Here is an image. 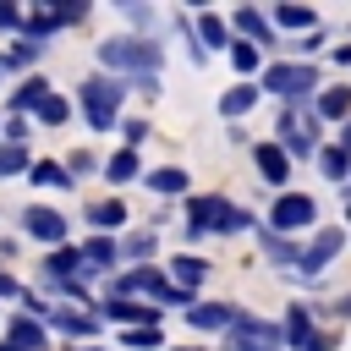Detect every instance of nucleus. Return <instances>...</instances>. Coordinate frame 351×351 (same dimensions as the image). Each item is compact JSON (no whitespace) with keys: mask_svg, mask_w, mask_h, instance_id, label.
Wrapping results in <instances>:
<instances>
[{"mask_svg":"<svg viewBox=\"0 0 351 351\" xmlns=\"http://www.w3.org/2000/svg\"><path fill=\"white\" fill-rule=\"evenodd\" d=\"M148 186H154V192H165V197H170V192H186V170L165 165V170H154V176H148Z\"/></svg>","mask_w":351,"mask_h":351,"instance_id":"6ab92c4d","label":"nucleus"},{"mask_svg":"<svg viewBox=\"0 0 351 351\" xmlns=\"http://www.w3.org/2000/svg\"><path fill=\"white\" fill-rule=\"evenodd\" d=\"M252 104H258V88H247V82H241V88H230V93L219 99V110H225V115H247Z\"/></svg>","mask_w":351,"mask_h":351,"instance_id":"f3484780","label":"nucleus"},{"mask_svg":"<svg viewBox=\"0 0 351 351\" xmlns=\"http://www.w3.org/2000/svg\"><path fill=\"white\" fill-rule=\"evenodd\" d=\"M263 252H269V258H274V263H302V252H296V247H291V241H280V236H274V230H263Z\"/></svg>","mask_w":351,"mask_h":351,"instance_id":"393cba45","label":"nucleus"},{"mask_svg":"<svg viewBox=\"0 0 351 351\" xmlns=\"http://www.w3.org/2000/svg\"><path fill=\"white\" fill-rule=\"evenodd\" d=\"M318 219V203L307 197V192H285L274 208H269V230L280 236V230H302V225H313Z\"/></svg>","mask_w":351,"mask_h":351,"instance_id":"39448f33","label":"nucleus"},{"mask_svg":"<svg viewBox=\"0 0 351 351\" xmlns=\"http://www.w3.org/2000/svg\"><path fill=\"white\" fill-rule=\"evenodd\" d=\"M0 296H16V280L11 274H0Z\"/></svg>","mask_w":351,"mask_h":351,"instance_id":"4c0bfd02","label":"nucleus"},{"mask_svg":"<svg viewBox=\"0 0 351 351\" xmlns=\"http://www.w3.org/2000/svg\"><path fill=\"white\" fill-rule=\"evenodd\" d=\"M203 274H208V263H203V258H192V252H186V258H176V280H181V285H197Z\"/></svg>","mask_w":351,"mask_h":351,"instance_id":"bb28decb","label":"nucleus"},{"mask_svg":"<svg viewBox=\"0 0 351 351\" xmlns=\"http://www.w3.org/2000/svg\"><path fill=\"white\" fill-rule=\"evenodd\" d=\"M88 219H93L99 230H115V225H126V208H121V203H93Z\"/></svg>","mask_w":351,"mask_h":351,"instance_id":"5701e85b","label":"nucleus"},{"mask_svg":"<svg viewBox=\"0 0 351 351\" xmlns=\"http://www.w3.org/2000/svg\"><path fill=\"white\" fill-rule=\"evenodd\" d=\"M285 335H291V346H302V351H329V340L313 329V318H307L302 307H291V313H285Z\"/></svg>","mask_w":351,"mask_h":351,"instance_id":"6e6552de","label":"nucleus"},{"mask_svg":"<svg viewBox=\"0 0 351 351\" xmlns=\"http://www.w3.org/2000/svg\"><path fill=\"white\" fill-rule=\"evenodd\" d=\"M82 263H88V269H110V263H115V241H104V236H93V241L82 247Z\"/></svg>","mask_w":351,"mask_h":351,"instance_id":"aec40b11","label":"nucleus"},{"mask_svg":"<svg viewBox=\"0 0 351 351\" xmlns=\"http://www.w3.org/2000/svg\"><path fill=\"white\" fill-rule=\"evenodd\" d=\"M22 219H27V236H38V241H60V236H66V219H60L55 208H38V203H33Z\"/></svg>","mask_w":351,"mask_h":351,"instance_id":"1a4fd4ad","label":"nucleus"},{"mask_svg":"<svg viewBox=\"0 0 351 351\" xmlns=\"http://www.w3.org/2000/svg\"><path fill=\"white\" fill-rule=\"evenodd\" d=\"M27 181H38V186H71L66 165H49V159H44V165H33V176H27Z\"/></svg>","mask_w":351,"mask_h":351,"instance_id":"b1692460","label":"nucleus"},{"mask_svg":"<svg viewBox=\"0 0 351 351\" xmlns=\"http://www.w3.org/2000/svg\"><path fill=\"white\" fill-rule=\"evenodd\" d=\"M126 252H132V258H148V252H154V236H148V230H143V236H132V241H126Z\"/></svg>","mask_w":351,"mask_h":351,"instance_id":"473e14b6","label":"nucleus"},{"mask_svg":"<svg viewBox=\"0 0 351 351\" xmlns=\"http://www.w3.org/2000/svg\"><path fill=\"white\" fill-rule=\"evenodd\" d=\"M186 225H192V236H203V230H241V225H247V214H241V208H230L225 197H192Z\"/></svg>","mask_w":351,"mask_h":351,"instance_id":"7ed1b4c3","label":"nucleus"},{"mask_svg":"<svg viewBox=\"0 0 351 351\" xmlns=\"http://www.w3.org/2000/svg\"><path fill=\"white\" fill-rule=\"evenodd\" d=\"M22 165H27V154H22V148H11V143H5V148H0V181H5V176H16V170H22Z\"/></svg>","mask_w":351,"mask_h":351,"instance_id":"c756f323","label":"nucleus"},{"mask_svg":"<svg viewBox=\"0 0 351 351\" xmlns=\"http://www.w3.org/2000/svg\"><path fill=\"white\" fill-rule=\"evenodd\" d=\"M126 346H159V329H126Z\"/></svg>","mask_w":351,"mask_h":351,"instance_id":"72a5a7b5","label":"nucleus"},{"mask_svg":"<svg viewBox=\"0 0 351 351\" xmlns=\"http://www.w3.org/2000/svg\"><path fill=\"white\" fill-rule=\"evenodd\" d=\"M49 280H71L77 269H82V252H71V247H60V252H49Z\"/></svg>","mask_w":351,"mask_h":351,"instance_id":"dca6fc26","label":"nucleus"},{"mask_svg":"<svg viewBox=\"0 0 351 351\" xmlns=\"http://www.w3.org/2000/svg\"><path fill=\"white\" fill-rule=\"evenodd\" d=\"M38 121H49V126H60V121H66V99H55V93H49V99L38 104Z\"/></svg>","mask_w":351,"mask_h":351,"instance_id":"2f4dec72","label":"nucleus"},{"mask_svg":"<svg viewBox=\"0 0 351 351\" xmlns=\"http://www.w3.org/2000/svg\"><path fill=\"white\" fill-rule=\"evenodd\" d=\"M104 176H110V181H115V186H126V181H132V176H137V148H126V154H115V159H110V165H104Z\"/></svg>","mask_w":351,"mask_h":351,"instance_id":"a211bd4d","label":"nucleus"},{"mask_svg":"<svg viewBox=\"0 0 351 351\" xmlns=\"http://www.w3.org/2000/svg\"><path fill=\"white\" fill-rule=\"evenodd\" d=\"M340 247H346V236H340V230H324V236H318V241L302 252V269H307V274H318V269H324V263H329Z\"/></svg>","mask_w":351,"mask_h":351,"instance_id":"9d476101","label":"nucleus"},{"mask_svg":"<svg viewBox=\"0 0 351 351\" xmlns=\"http://www.w3.org/2000/svg\"><path fill=\"white\" fill-rule=\"evenodd\" d=\"M104 318H115V324H148V329H154V318H159V307H137V302H126V296H115V302H104Z\"/></svg>","mask_w":351,"mask_h":351,"instance_id":"9b49d317","label":"nucleus"},{"mask_svg":"<svg viewBox=\"0 0 351 351\" xmlns=\"http://www.w3.org/2000/svg\"><path fill=\"white\" fill-rule=\"evenodd\" d=\"M0 351H22V346H11V340H5V346H0Z\"/></svg>","mask_w":351,"mask_h":351,"instance_id":"58836bf2","label":"nucleus"},{"mask_svg":"<svg viewBox=\"0 0 351 351\" xmlns=\"http://www.w3.org/2000/svg\"><path fill=\"white\" fill-rule=\"evenodd\" d=\"M121 93H126V82H115V77H88V82H82V115H88L93 132H110V126H115Z\"/></svg>","mask_w":351,"mask_h":351,"instance_id":"f03ea898","label":"nucleus"},{"mask_svg":"<svg viewBox=\"0 0 351 351\" xmlns=\"http://www.w3.org/2000/svg\"><path fill=\"white\" fill-rule=\"evenodd\" d=\"M197 33H203V44H225V22L219 16H197Z\"/></svg>","mask_w":351,"mask_h":351,"instance_id":"7c9ffc66","label":"nucleus"},{"mask_svg":"<svg viewBox=\"0 0 351 351\" xmlns=\"http://www.w3.org/2000/svg\"><path fill=\"white\" fill-rule=\"evenodd\" d=\"M236 27H241L247 38H258V44H269V22H263L258 11H236Z\"/></svg>","mask_w":351,"mask_h":351,"instance_id":"a878e982","label":"nucleus"},{"mask_svg":"<svg viewBox=\"0 0 351 351\" xmlns=\"http://www.w3.org/2000/svg\"><path fill=\"white\" fill-rule=\"evenodd\" d=\"M0 27H22V11H16V5H5V0H0Z\"/></svg>","mask_w":351,"mask_h":351,"instance_id":"e433bc0d","label":"nucleus"},{"mask_svg":"<svg viewBox=\"0 0 351 351\" xmlns=\"http://www.w3.org/2000/svg\"><path fill=\"white\" fill-rule=\"evenodd\" d=\"M33 55H38V44H33V38H16V49H11V60H33Z\"/></svg>","mask_w":351,"mask_h":351,"instance_id":"f704fd0d","label":"nucleus"},{"mask_svg":"<svg viewBox=\"0 0 351 351\" xmlns=\"http://www.w3.org/2000/svg\"><path fill=\"white\" fill-rule=\"evenodd\" d=\"M44 99H49V82H44V77H27V82L11 93V104H16V110H38Z\"/></svg>","mask_w":351,"mask_h":351,"instance_id":"4468645a","label":"nucleus"},{"mask_svg":"<svg viewBox=\"0 0 351 351\" xmlns=\"http://www.w3.org/2000/svg\"><path fill=\"white\" fill-rule=\"evenodd\" d=\"M351 110V88H329L324 99H318V115H329V121H340Z\"/></svg>","mask_w":351,"mask_h":351,"instance_id":"4be33fe9","label":"nucleus"},{"mask_svg":"<svg viewBox=\"0 0 351 351\" xmlns=\"http://www.w3.org/2000/svg\"><path fill=\"white\" fill-rule=\"evenodd\" d=\"M274 22H280V27H313V11H307V5H280Z\"/></svg>","mask_w":351,"mask_h":351,"instance_id":"cd10ccee","label":"nucleus"},{"mask_svg":"<svg viewBox=\"0 0 351 351\" xmlns=\"http://www.w3.org/2000/svg\"><path fill=\"white\" fill-rule=\"evenodd\" d=\"M143 137H148V121H126V143H132V148H137V143H143Z\"/></svg>","mask_w":351,"mask_h":351,"instance_id":"c9c22d12","label":"nucleus"},{"mask_svg":"<svg viewBox=\"0 0 351 351\" xmlns=\"http://www.w3.org/2000/svg\"><path fill=\"white\" fill-rule=\"evenodd\" d=\"M236 340H230V351H263V346H274L280 340V329L274 324H258V318H247V313H236Z\"/></svg>","mask_w":351,"mask_h":351,"instance_id":"423d86ee","label":"nucleus"},{"mask_svg":"<svg viewBox=\"0 0 351 351\" xmlns=\"http://www.w3.org/2000/svg\"><path fill=\"white\" fill-rule=\"evenodd\" d=\"M5 340L22 346V351H44V324H33V318H11V324H5Z\"/></svg>","mask_w":351,"mask_h":351,"instance_id":"ddd939ff","label":"nucleus"},{"mask_svg":"<svg viewBox=\"0 0 351 351\" xmlns=\"http://www.w3.org/2000/svg\"><path fill=\"white\" fill-rule=\"evenodd\" d=\"M99 60L115 66V71L159 77V44H148V38H104V44H99Z\"/></svg>","mask_w":351,"mask_h":351,"instance_id":"f257e3e1","label":"nucleus"},{"mask_svg":"<svg viewBox=\"0 0 351 351\" xmlns=\"http://www.w3.org/2000/svg\"><path fill=\"white\" fill-rule=\"evenodd\" d=\"M49 324H55V329H66V335H93V329H99L88 313H55V307H49Z\"/></svg>","mask_w":351,"mask_h":351,"instance_id":"412c9836","label":"nucleus"},{"mask_svg":"<svg viewBox=\"0 0 351 351\" xmlns=\"http://www.w3.org/2000/svg\"><path fill=\"white\" fill-rule=\"evenodd\" d=\"M252 159H258V176H263V181H274V186L291 176V154H285L280 143H258V148H252Z\"/></svg>","mask_w":351,"mask_h":351,"instance_id":"0eeeda50","label":"nucleus"},{"mask_svg":"<svg viewBox=\"0 0 351 351\" xmlns=\"http://www.w3.org/2000/svg\"><path fill=\"white\" fill-rule=\"evenodd\" d=\"M318 165H324V176H329V181H346V176H351V154H346L340 143H335V148H324V154H318Z\"/></svg>","mask_w":351,"mask_h":351,"instance_id":"2eb2a0df","label":"nucleus"},{"mask_svg":"<svg viewBox=\"0 0 351 351\" xmlns=\"http://www.w3.org/2000/svg\"><path fill=\"white\" fill-rule=\"evenodd\" d=\"M71 351H93V346H71Z\"/></svg>","mask_w":351,"mask_h":351,"instance_id":"ea45409f","label":"nucleus"},{"mask_svg":"<svg viewBox=\"0 0 351 351\" xmlns=\"http://www.w3.org/2000/svg\"><path fill=\"white\" fill-rule=\"evenodd\" d=\"M263 88L280 93V99H307V93L318 88V71H313V66H269V71H263Z\"/></svg>","mask_w":351,"mask_h":351,"instance_id":"20e7f679","label":"nucleus"},{"mask_svg":"<svg viewBox=\"0 0 351 351\" xmlns=\"http://www.w3.org/2000/svg\"><path fill=\"white\" fill-rule=\"evenodd\" d=\"M186 318H192L197 329H230V324H236V307H225V302H203V307H186Z\"/></svg>","mask_w":351,"mask_h":351,"instance_id":"f8f14e48","label":"nucleus"},{"mask_svg":"<svg viewBox=\"0 0 351 351\" xmlns=\"http://www.w3.org/2000/svg\"><path fill=\"white\" fill-rule=\"evenodd\" d=\"M230 60L236 71H258V44H230Z\"/></svg>","mask_w":351,"mask_h":351,"instance_id":"c85d7f7f","label":"nucleus"}]
</instances>
